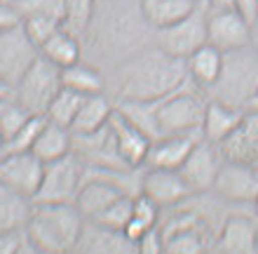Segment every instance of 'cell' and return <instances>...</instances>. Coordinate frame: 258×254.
Wrapping results in <instances>:
<instances>
[{"label":"cell","mask_w":258,"mask_h":254,"mask_svg":"<svg viewBox=\"0 0 258 254\" xmlns=\"http://www.w3.org/2000/svg\"><path fill=\"white\" fill-rule=\"evenodd\" d=\"M190 83L185 59L167 55L157 45H146L129 55L115 69V89L120 99L157 101Z\"/></svg>","instance_id":"1"},{"label":"cell","mask_w":258,"mask_h":254,"mask_svg":"<svg viewBox=\"0 0 258 254\" xmlns=\"http://www.w3.org/2000/svg\"><path fill=\"white\" fill-rule=\"evenodd\" d=\"M148 28V21L141 14V0L136 7L127 0H96L94 17L85 38L94 42V52L101 59L120 64L136 49L146 47Z\"/></svg>","instance_id":"2"},{"label":"cell","mask_w":258,"mask_h":254,"mask_svg":"<svg viewBox=\"0 0 258 254\" xmlns=\"http://www.w3.org/2000/svg\"><path fill=\"white\" fill-rule=\"evenodd\" d=\"M82 224L85 217L78 212L75 202H33L26 231L35 252L61 254L75 249Z\"/></svg>","instance_id":"3"},{"label":"cell","mask_w":258,"mask_h":254,"mask_svg":"<svg viewBox=\"0 0 258 254\" xmlns=\"http://www.w3.org/2000/svg\"><path fill=\"white\" fill-rule=\"evenodd\" d=\"M258 89V52L251 45L223 52V64L216 83L207 89V99L246 111V104Z\"/></svg>","instance_id":"4"},{"label":"cell","mask_w":258,"mask_h":254,"mask_svg":"<svg viewBox=\"0 0 258 254\" xmlns=\"http://www.w3.org/2000/svg\"><path fill=\"white\" fill-rule=\"evenodd\" d=\"M204 109H207L204 92L192 80L185 87L157 99L155 118L160 127V139L181 132H202Z\"/></svg>","instance_id":"5"},{"label":"cell","mask_w":258,"mask_h":254,"mask_svg":"<svg viewBox=\"0 0 258 254\" xmlns=\"http://www.w3.org/2000/svg\"><path fill=\"white\" fill-rule=\"evenodd\" d=\"M61 87V69L38 55L26 73L19 78V83L14 85L12 99H17L31 116H45Z\"/></svg>","instance_id":"6"},{"label":"cell","mask_w":258,"mask_h":254,"mask_svg":"<svg viewBox=\"0 0 258 254\" xmlns=\"http://www.w3.org/2000/svg\"><path fill=\"white\" fill-rule=\"evenodd\" d=\"M209 40H207V10H204V0L181 21L155 31L157 47H162L167 55L178 57V59H188L197 47H202Z\"/></svg>","instance_id":"7"},{"label":"cell","mask_w":258,"mask_h":254,"mask_svg":"<svg viewBox=\"0 0 258 254\" xmlns=\"http://www.w3.org/2000/svg\"><path fill=\"white\" fill-rule=\"evenodd\" d=\"M82 184V163L68 153L63 158L45 163L42 181L33 195V202H75Z\"/></svg>","instance_id":"8"},{"label":"cell","mask_w":258,"mask_h":254,"mask_svg":"<svg viewBox=\"0 0 258 254\" xmlns=\"http://www.w3.org/2000/svg\"><path fill=\"white\" fill-rule=\"evenodd\" d=\"M38 55H40V49L31 42L21 24L7 28V31H0V78L12 89Z\"/></svg>","instance_id":"9"},{"label":"cell","mask_w":258,"mask_h":254,"mask_svg":"<svg viewBox=\"0 0 258 254\" xmlns=\"http://www.w3.org/2000/svg\"><path fill=\"white\" fill-rule=\"evenodd\" d=\"M71 153L80 160L82 165L129 167L120 158V153H117L115 139H113V132H110L108 123L94 132H73V137H71Z\"/></svg>","instance_id":"10"},{"label":"cell","mask_w":258,"mask_h":254,"mask_svg":"<svg viewBox=\"0 0 258 254\" xmlns=\"http://www.w3.org/2000/svg\"><path fill=\"white\" fill-rule=\"evenodd\" d=\"M221 200L235 205H251L258 195V170L237 160H225L218 167L214 188Z\"/></svg>","instance_id":"11"},{"label":"cell","mask_w":258,"mask_h":254,"mask_svg":"<svg viewBox=\"0 0 258 254\" xmlns=\"http://www.w3.org/2000/svg\"><path fill=\"white\" fill-rule=\"evenodd\" d=\"M249 35H251V21L235 7L207 12V40L221 52L249 45Z\"/></svg>","instance_id":"12"},{"label":"cell","mask_w":258,"mask_h":254,"mask_svg":"<svg viewBox=\"0 0 258 254\" xmlns=\"http://www.w3.org/2000/svg\"><path fill=\"white\" fill-rule=\"evenodd\" d=\"M42 172H45V163L33 151L3 153L0 158V181L28 195L31 200L42 181Z\"/></svg>","instance_id":"13"},{"label":"cell","mask_w":258,"mask_h":254,"mask_svg":"<svg viewBox=\"0 0 258 254\" xmlns=\"http://www.w3.org/2000/svg\"><path fill=\"white\" fill-rule=\"evenodd\" d=\"M221 163H223V156L218 151V146L202 137L190 151V156L185 158V163L178 167V172L192 193H209L214 188Z\"/></svg>","instance_id":"14"},{"label":"cell","mask_w":258,"mask_h":254,"mask_svg":"<svg viewBox=\"0 0 258 254\" xmlns=\"http://www.w3.org/2000/svg\"><path fill=\"white\" fill-rule=\"evenodd\" d=\"M141 193L148 195L160 210H171L181 205L192 195L190 186L185 184L178 170H164V167H148L141 179Z\"/></svg>","instance_id":"15"},{"label":"cell","mask_w":258,"mask_h":254,"mask_svg":"<svg viewBox=\"0 0 258 254\" xmlns=\"http://www.w3.org/2000/svg\"><path fill=\"white\" fill-rule=\"evenodd\" d=\"M73 252L85 254H129L136 252V245L129 240L124 231L103 226L94 219H85L80 231V238L75 242Z\"/></svg>","instance_id":"16"},{"label":"cell","mask_w":258,"mask_h":254,"mask_svg":"<svg viewBox=\"0 0 258 254\" xmlns=\"http://www.w3.org/2000/svg\"><path fill=\"white\" fill-rule=\"evenodd\" d=\"M216 249L228 254H256V219L242 212H230L216 233Z\"/></svg>","instance_id":"17"},{"label":"cell","mask_w":258,"mask_h":254,"mask_svg":"<svg viewBox=\"0 0 258 254\" xmlns=\"http://www.w3.org/2000/svg\"><path fill=\"white\" fill-rule=\"evenodd\" d=\"M216 146L225 160H237L258 170V111H244L237 130Z\"/></svg>","instance_id":"18"},{"label":"cell","mask_w":258,"mask_h":254,"mask_svg":"<svg viewBox=\"0 0 258 254\" xmlns=\"http://www.w3.org/2000/svg\"><path fill=\"white\" fill-rule=\"evenodd\" d=\"M108 125H110V132H113V139H115L120 158H122L129 167L146 165V158H148V151H150V144H153V141H150L136 125L129 123L117 109H113V113H110V118H108Z\"/></svg>","instance_id":"19"},{"label":"cell","mask_w":258,"mask_h":254,"mask_svg":"<svg viewBox=\"0 0 258 254\" xmlns=\"http://www.w3.org/2000/svg\"><path fill=\"white\" fill-rule=\"evenodd\" d=\"M202 139V132H181V134H167L155 139L150 144L146 165L148 167H164V170H178L190 156L195 144Z\"/></svg>","instance_id":"20"},{"label":"cell","mask_w":258,"mask_h":254,"mask_svg":"<svg viewBox=\"0 0 258 254\" xmlns=\"http://www.w3.org/2000/svg\"><path fill=\"white\" fill-rule=\"evenodd\" d=\"M244 111L228 106L216 99H207V109H204V120H202V137L211 144H221L223 139H228L232 132L237 130V125L242 123Z\"/></svg>","instance_id":"21"},{"label":"cell","mask_w":258,"mask_h":254,"mask_svg":"<svg viewBox=\"0 0 258 254\" xmlns=\"http://www.w3.org/2000/svg\"><path fill=\"white\" fill-rule=\"evenodd\" d=\"M120 195H124L120 188H115L108 181L101 179H85L80 184V191L75 195V207L85 219H96L99 214L110 207Z\"/></svg>","instance_id":"22"},{"label":"cell","mask_w":258,"mask_h":254,"mask_svg":"<svg viewBox=\"0 0 258 254\" xmlns=\"http://www.w3.org/2000/svg\"><path fill=\"white\" fill-rule=\"evenodd\" d=\"M221 64H223V52L218 47H214L211 42L197 47L188 59H185V66H188V76L190 80L207 94V89L216 83L218 73H221Z\"/></svg>","instance_id":"23"},{"label":"cell","mask_w":258,"mask_h":254,"mask_svg":"<svg viewBox=\"0 0 258 254\" xmlns=\"http://www.w3.org/2000/svg\"><path fill=\"white\" fill-rule=\"evenodd\" d=\"M202 0H141V14L153 31L171 26L195 10Z\"/></svg>","instance_id":"24"},{"label":"cell","mask_w":258,"mask_h":254,"mask_svg":"<svg viewBox=\"0 0 258 254\" xmlns=\"http://www.w3.org/2000/svg\"><path fill=\"white\" fill-rule=\"evenodd\" d=\"M71 137L73 132L71 127H63V125L54 123V120H45V125L40 127L38 137H35V144L31 151L42 160V163H49V160L63 158L71 153Z\"/></svg>","instance_id":"25"},{"label":"cell","mask_w":258,"mask_h":254,"mask_svg":"<svg viewBox=\"0 0 258 254\" xmlns=\"http://www.w3.org/2000/svg\"><path fill=\"white\" fill-rule=\"evenodd\" d=\"M31 210L33 200L0 181V233L26 226L31 219Z\"/></svg>","instance_id":"26"},{"label":"cell","mask_w":258,"mask_h":254,"mask_svg":"<svg viewBox=\"0 0 258 254\" xmlns=\"http://www.w3.org/2000/svg\"><path fill=\"white\" fill-rule=\"evenodd\" d=\"M115 109V104L110 101L108 96L99 92V94H87L82 99L80 109L73 118V125H71V132H94L99 127L108 123L110 113Z\"/></svg>","instance_id":"27"},{"label":"cell","mask_w":258,"mask_h":254,"mask_svg":"<svg viewBox=\"0 0 258 254\" xmlns=\"http://www.w3.org/2000/svg\"><path fill=\"white\" fill-rule=\"evenodd\" d=\"M40 55L45 59H49L52 64H56L59 69L71 66V64L80 62V38L68 33L66 28L61 26L40 45Z\"/></svg>","instance_id":"28"},{"label":"cell","mask_w":258,"mask_h":254,"mask_svg":"<svg viewBox=\"0 0 258 254\" xmlns=\"http://www.w3.org/2000/svg\"><path fill=\"white\" fill-rule=\"evenodd\" d=\"M61 85L63 87H71L80 94H99L103 92V78L101 73L89 66V64L75 62L71 66H63L61 69Z\"/></svg>","instance_id":"29"},{"label":"cell","mask_w":258,"mask_h":254,"mask_svg":"<svg viewBox=\"0 0 258 254\" xmlns=\"http://www.w3.org/2000/svg\"><path fill=\"white\" fill-rule=\"evenodd\" d=\"M157 221H160V205H155L148 195L139 193V195H134L132 219H129V224L124 226V235L136 245V240H139L148 228L157 226Z\"/></svg>","instance_id":"30"},{"label":"cell","mask_w":258,"mask_h":254,"mask_svg":"<svg viewBox=\"0 0 258 254\" xmlns=\"http://www.w3.org/2000/svg\"><path fill=\"white\" fill-rule=\"evenodd\" d=\"M207 249V231L202 228H178L164 235V252L197 254Z\"/></svg>","instance_id":"31"},{"label":"cell","mask_w":258,"mask_h":254,"mask_svg":"<svg viewBox=\"0 0 258 254\" xmlns=\"http://www.w3.org/2000/svg\"><path fill=\"white\" fill-rule=\"evenodd\" d=\"M82 99H85V94H80V92H75V89H71V87H61L56 92L54 99H52V104H49V109L45 116H47L49 120H54V123L63 125V127H71L75 113L80 109Z\"/></svg>","instance_id":"32"},{"label":"cell","mask_w":258,"mask_h":254,"mask_svg":"<svg viewBox=\"0 0 258 254\" xmlns=\"http://www.w3.org/2000/svg\"><path fill=\"white\" fill-rule=\"evenodd\" d=\"M94 10L96 0H66V12H63L61 26L68 33L85 38L89 24H92V17H94Z\"/></svg>","instance_id":"33"},{"label":"cell","mask_w":258,"mask_h":254,"mask_svg":"<svg viewBox=\"0 0 258 254\" xmlns=\"http://www.w3.org/2000/svg\"><path fill=\"white\" fill-rule=\"evenodd\" d=\"M28 118H31V113L17 99L10 96L5 101H0V139H3V148L28 123Z\"/></svg>","instance_id":"34"},{"label":"cell","mask_w":258,"mask_h":254,"mask_svg":"<svg viewBox=\"0 0 258 254\" xmlns=\"http://www.w3.org/2000/svg\"><path fill=\"white\" fill-rule=\"evenodd\" d=\"M14 10L24 17H49L63 24V12H66V0H10Z\"/></svg>","instance_id":"35"},{"label":"cell","mask_w":258,"mask_h":254,"mask_svg":"<svg viewBox=\"0 0 258 254\" xmlns=\"http://www.w3.org/2000/svg\"><path fill=\"white\" fill-rule=\"evenodd\" d=\"M132 207H134V198H132V195H120V198L110 207H106L94 221L103 224V226L117 228V231H124V226H127L129 219H132Z\"/></svg>","instance_id":"36"},{"label":"cell","mask_w":258,"mask_h":254,"mask_svg":"<svg viewBox=\"0 0 258 254\" xmlns=\"http://www.w3.org/2000/svg\"><path fill=\"white\" fill-rule=\"evenodd\" d=\"M45 120H47V116H31L28 118V123L21 127L17 134H14L10 141L5 144V148H3V153H19V151H31L35 144V137H38V132H40V127L45 125Z\"/></svg>","instance_id":"37"},{"label":"cell","mask_w":258,"mask_h":254,"mask_svg":"<svg viewBox=\"0 0 258 254\" xmlns=\"http://www.w3.org/2000/svg\"><path fill=\"white\" fill-rule=\"evenodd\" d=\"M21 26H24L26 35L31 38V42L40 49L42 42L47 40L54 31L61 28V21L49 19V17H24V19H21Z\"/></svg>","instance_id":"38"},{"label":"cell","mask_w":258,"mask_h":254,"mask_svg":"<svg viewBox=\"0 0 258 254\" xmlns=\"http://www.w3.org/2000/svg\"><path fill=\"white\" fill-rule=\"evenodd\" d=\"M24 252H35V245L31 242L26 226L0 233V254H24Z\"/></svg>","instance_id":"39"},{"label":"cell","mask_w":258,"mask_h":254,"mask_svg":"<svg viewBox=\"0 0 258 254\" xmlns=\"http://www.w3.org/2000/svg\"><path fill=\"white\" fill-rule=\"evenodd\" d=\"M136 252H141V254H160V252H164V238H162V233H160V226L148 228V231L136 240Z\"/></svg>","instance_id":"40"},{"label":"cell","mask_w":258,"mask_h":254,"mask_svg":"<svg viewBox=\"0 0 258 254\" xmlns=\"http://www.w3.org/2000/svg\"><path fill=\"white\" fill-rule=\"evenodd\" d=\"M21 24V14L14 10V5L10 0H0V31H7L12 26Z\"/></svg>","instance_id":"41"},{"label":"cell","mask_w":258,"mask_h":254,"mask_svg":"<svg viewBox=\"0 0 258 254\" xmlns=\"http://www.w3.org/2000/svg\"><path fill=\"white\" fill-rule=\"evenodd\" d=\"M232 3H235V10H239L249 21L258 17V0H232Z\"/></svg>","instance_id":"42"},{"label":"cell","mask_w":258,"mask_h":254,"mask_svg":"<svg viewBox=\"0 0 258 254\" xmlns=\"http://www.w3.org/2000/svg\"><path fill=\"white\" fill-rule=\"evenodd\" d=\"M204 5L209 10H228V7H235L232 0H204Z\"/></svg>","instance_id":"43"},{"label":"cell","mask_w":258,"mask_h":254,"mask_svg":"<svg viewBox=\"0 0 258 254\" xmlns=\"http://www.w3.org/2000/svg\"><path fill=\"white\" fill-rule=\"evenodd\" d=\"M249 45L258 52V17L251 21V35H249Z\"/></svg>","instance_id":"44"},{"label":"cell","mask_w":258,"mask_h":254,"mask_svg":"<svg viewBox=\"0 0 258 254\" xmlns=\"http://www.w3.org/2000/svg\"><path fill=\"white\" fill-rule=\"evenodd\" d=\"M10 96H12V87L0 78V101H5V99H10Z\"/></svg>","instance_id":"45"},{"label":"cell","mask_w":258,"mask_h":254,"mask_svg":"<svg viewBox=\"0 0 258 254\" xmlns=\"http://www.w3.org/2000/svg\"><path fill=\"white\" fill-rule=\"evenodd\" d=\"M246 111H258V89L253 92V96L249 99V104H246Z\"/></svg>","instance_id":"46"},{"label":"cell","mask_w":258,"mask_h":254,"mask_svg":"<svg viewBox=\"0 0 258 254\" xmlns=\"http://www.w3.org/2000/svg\"><path fill=\"white\" fill-rule=\"evenodd\" d=\"M251 205H253V210H256V214H258V195H256V198H253V202H251Z\"/></svg>","instance_id":"47"},{"label":"cell","mask_w":258,"mask_h":254,"mask_svg":"<svg viewBox=\"0 0 258 254\" xmlns=\"http://www.w3.org/2000/svg\"><path fill=\"white\" fill-rule=\"evenodd\" d=\"M0 158H3V139H0Z\"/></svg>","instance_id":"48"},{"label":"cell","mask_w":258,"mask_h":254,"mask_svg":"<svg viewBox=\"0 0 258 254\" xmlns=\"http://www.w3.org/2000/svg\"><path fill=\"white\" fill-rule=\"evenodd\" d=\"M256 217H258V214H256ZM256 238H258V219H256Z\"/></svg>","instance_id":"49"}]
</instances>
